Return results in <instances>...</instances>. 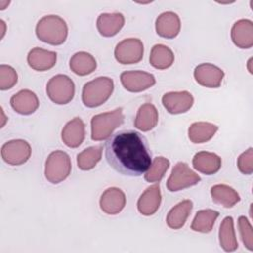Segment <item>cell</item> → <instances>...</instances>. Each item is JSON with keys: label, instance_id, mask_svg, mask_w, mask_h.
I'll list each match as a JSON object with an SVG mask.
<instances>
[{"label": "cell", "instance_id": "836d02e7", "mask_svg": "<svg viewBox=\"0 0 253 253\" xmlns=\"http://www.w3.org/2000/svg\"><path fill=\"white\" fill-rule=\"evenodd\" d=\"M239 171L244 175H250L253 172V148L249 147L241 153L237 159Z\"/></svg>", "mask_w": 253, "mask_h": 253}, {"label": "cell", "instance_id": "7a4b0ae2", "mask_svg": "<svg viewBox=\"0 0 253 253\" xmlns=\"http://www.w3.org/2000/svg\"><path fill=\"white\" fill-rule=\"evenodd\" d=\"M68 34L65 21L57 15H47L42 17L37 24L36 35L43 42L59 45L62 44Z\"/></svg>", "mask_w": 253, "mask_h": 253}, {"label": "cell", "instance_id": "e575fe53", "mask_svg": "<svg viewBox=\"0 0 253 253\" xmlns=\"http://www.w3.org/2000/svg\"><path fill=\"white\" fill-rule=\"evenodd\" d=\"M9 1H6V2H4V1H0V5H1V10H4L5 9V5H9Z\"/></svg>", "mask_w": 253, "mask_h": 253}, {"label": "cell", "instance_id": "8fae6325", "mask_svg": "<svg viewBox=\"0 0 253 253\" xmlns=\"http://www.w3.org/2000/svg\"><path fill=\"white\" fill-rule=\"evenodd\" d=\"M162 104L170 114L177 115L189 111L194 104V98L188 91L168 92L163 95Z\"/></svg>", "mask_w": 253, "mask_h": 253}, {"label": "cell", "instance_id": "4fadbf2b", "mask_svg": "<svg viewBox=\"0 0 253 253\" xmlns=\"http://www.w3.org/2000/svg\"><path fill=\"white\" fill-rule=\"evenodd\" d=\"M126 206L125 193L116 187L105 190L100 199V208L107 214H117Z\"/></svg>", "mask_w": 253, "mask_h": 253}, {"label": "cell", "instance_id": "4dcf8cb0", "mask_svg": "<svg viewBox=\"0 0 253 253\" xmlns=\"http://www.w3.org/2000/svg\"><path fill=\"white\" fill-rule=\"evenodd\" d=\"M169 165L170 162L167 158L163 156L155 157L154 160L151 162L149 168L145 172L144 179L149 183L159 182L168 170Z\"/></svg>", "mask_w": 253, "mask_h": 253}, {"label": "cell", "instance_id": "3957f363", "mask_svg": "<svg viewBox=\"0 0 253 253\" xmlns=\"http://www.w3.org/2000/svg\"><path fill=\"white\" fill-rule=\"evenodd\" d=\"M114 82L111 78L101 76L87 82L82 89V102L86 107L95 108L104 104L112 95Z\"/></svg>", "mask_w": 253, "mask_h": 253}, {"label": "cell", "instance_id": "484cf974", "mask_svg": "<svg viewBox=\"0 0 253 253\" xmlns=\"http://www.w3.org/2000/svg\"><path fill=\"white\" fill-rule=\"evenodd\" d=\"M217 126L208 122H196L188 129V136L193 143L209 141L217 131Z\"/></svg>", "mask_w": 253, "mask_h": 253}, {"label": "cell", "instance_id": "30bf717a", "mask_svg": "<svg viewBox=\"0 0 253 253\" xmlns=\"http://www.w3.org/2000/svg\"><path fill=\"white\" fill-rule=\"evenodd\" d=\"M120 78L125 89L129 92H141L155 84V77L151 73L140 70L125 71Z\"/></svg>", "mask_w": 253, "mask_h": 253}, {"label": "cell", "instance_id": "52a82bcc", "mask_svg": "<svg viewBox=\"0 0 253 253\" xmlns=\"http://www.w3.org/2000/svg\"><path fill=\"white\" fill-rule=\"evenodd\" d=\"M201 177L196 174L185 162H178L172 169L167 180V189L170 192H177L197 185Z\"/></svg>", "mask_w": 253, "mask_h": 253}, {"label": "cell", "instance_id": "2e32d148", "mask_svg": "<svg viewBox=\"0 0 253 253\" xmlns=\"http://www.w3.org/2000/svg\"><path fill=\"white\" fill-rule=\"evenodd\" d=\"M61 138L68 147H78L85 138V125L83 121L78 117L69 121L61 131Z\"/></svg>", "mask_w": 253, "mask_h": 253}, {"label": "cell", "instance_id": "277c9868", "mask_svg": "<svg viewBox=\"0 0 253 253\" xmlns=\"http://www.w3.org/2000/svg\"><path fill=\"white\" fill-rule=\"evenodd\" d=\"M124 118L122 108L95 115L91 120V138L96 141L106 139L124 123Z\"/></svg>", "mask_w": 253, "mask_h": 253}, {"label": "cell", "instance_id": "d6986e66", "mask_svg": "<svg viewBox=\"0 0 253 253\" xmlns=\"http://www.w3.org/2000/svg\"><path fill=\"white\" fill-rule=\"evenodd\" d=\"M27 61L29 66L37 71L48 70L56 63V53L41 47H35L28 53Z\"/></svg>", "mask_w": 253, "mask_h": 253}, {"label": "cell", "instance_id": "ac0fdd59", "mask_svg": "<svg viewBox=\"0 0 253 253\" xmlns=\"http://www.w3.org/2000/svg\"><path fill=\"white\" fill-rule=\"evenodd\" d=\"M231 39L240 48H250L253 45V23L248 19H241L234 23L231 29Z\"/></svg>", "mask_w": 253, "mask_h": 253}, {"label": "cell", "instance_id": "7402d4cb", "mask_svg": "<svg viewBox=\"0 0 253 253\" xmlns=\"http://www.w3.org/2000/svg\"><path fill=\"white\" fill-rule=\"evenodd\" d=\"M193 209V203L190 200H184L174 206L167 214V225L172 229H180L184 226L188 216Z\"/></svg>", "mask_w": 253, "mask_h": 253}, {"label": "cell", "instance_id": "4316f807", "mask_svg": "<svg viewBox=\"0 0 253 253\" xmlns=\"http://www.w3.org/2000/svg\"><path fill=\"white\" fill-rule=\"evenodd\" d=\"M219 243L222 249L226 252L235 251L238 247V243L235 236L233 218L231 216H226L223 218L218 232Z\"/></svg>", "mask_w": 253, "mask_h": 253}, {"label": "cell", "instance_id": "f546056e", "mask_svg": "<svg viewBox=\"0 0 253 253\" xmlns=\"http://www.w3.org/2000/svg\"><path fill=\"white\" fill-rule=\"evenodd\" d=\"M102 157V146H90L77 155V165L81 170L93 169Z\"/></svg>", "mask_w": 253, "mask_h": 253}, {"label": "cell", "instance_id": "5b68a950", "mask_svg": "<svg viewBox=\"0 0 253 253\" xmlns=\"http://www.w3.org/2000/svg\"><path fill=\"white\" fill-rule=\"evenodd\" d=\"M71 172V161L69 155L62 150L51 152L45 161L44 175L48 182L58 184L65 180Z\"/></svg>", "mask_w": 253, "mask_h": 253}, {"label": "cell", "instance_id": "d6a6232c", "mask_svg": "<svg viewBox=\"0 0 253 253\" xmlns=\"http://www.w3.org/2000/svg\"><path fill=\"white\" fill-rule=\"evenodd\" d=\"M238 227L241 235V239L243 241L244 246L252 251L253 250V233L252 226L248 219L245 216H239L238 218Z\"/></svg>", "mask_w": 253, "mask_h": 253}, {"label": "cell", "instance_id": "83f0119b", "mask_svg": "<svg viewBox=\"0 0 253 253\" xmlns=\"http://www.w3.org/2000/svg\"><path fill=\"white\" fill-rule=\"evenodd\" d=\"M218 215L219 213L216 211L210 209L201 210L196 213L191 224V228L197 232L209 233L211 231Z\"/></svg>", "mask_w": 253, "mask_h": 253}, {"label": "cell", "instance_id": "e0dca14e", "mask_svg": "<svg viewBox=\"0 0 253 253\" xmlns=\"http://www.w3.org/2000/svg\"><path fill=\"white\" fill-rule=\"evenodd\" d=\"M10 104L18 114L31 115L39 108V99L33 91L24 89L12 96Z\"/></svg>", "mask_w": 253, "mask_h": 253}, {"label": "cell", "instance_id": "ba28073f", "mask_svg": "<svg viewBox=\"0 0 253 253\" xmlns=\"http://www.w3.org/2000/svg\"><path fill=\"white\" fill-rule=\"evenodd\" d=\"M115 57L122 64H134L143 57V43L139 39L129 38L120 42L115 48Z\"/></svg>", "mask_w": 253, "mask_h": 253}, {"label": "cell", "instance_id": "8992f818", "mask_svg": "<svg viewBox=\"0 0 253 253\" xmlns=\"http://www.w3.org/2000/svg\"><path fill=\"white\" fill-rule=\"evenodd\" d=\"M48 98L55 104L64 105L69 103L75 93L73 81L66 75L57 74L49 79L46 84Z\"/></svg>", "mask_w": 253, "mask_h": 253}, {"label": "cell", "instance_id": "6da1fadb", "mask_svg": "<svg viewBox=\"0 0 253 253\" xmlns=\"http://www.w3.org/2000/svg\"><path fill=\"white\" fill-rule=\"evenodd\" d=\"M105 157L114 170L130 177L145 173L152 162L146 138L132 129L111 134L105 143Z\"/></svg>", "mask_w": 253, "mask_h": 253}, {"label": "cell", "instance_id": "d4e9b609", "mask_svg": "<svg viewBox=\"0 0 253 253\" xmlns=\"http://www.w3.org/2000/svg\"><path fill=\"white\" fill-rule=\"evenodd\" d=\"M211 199L215 204L224 208H232L240 201L238 193L231 187L224 184H217L211 189Z\"/></svg>", "mask_w": 253, "mask_h": 253}, {"label": "cell", "instance_id": "7c38bea8", "mask_svg": "<svg viewBox=\"0 0 253 253\" xmlns=\"http://www.w3.org/2000/svg\"><path fill=\"white\" fill-rule=\"evenodd\" d=\"M224 72L217 66L211 63H202L194 70L196 81L208 88H218L222 82Z\"/></svg>", "mask_w": 253, "mask_h": 253}, {"label": "cell", "instance_id": "1f68e13d", "mask_svg": "<svg viewBox=\"0 0 253 253\" xmlns=\"http://www.w3.org/2000/svg\"><path fill=\"white\" fill-rule=\"evenodd\" d=\"M18 81V75L16 70L6 64L0 65V89L8 90L11 89Z\"/></svg>", "mask_w": 253, "mask_h": 253}, {"label": "cell", "instance_id": "d590c367", "mask_svg": "<svg viewBox=\"0 0 253 253\" xmlns=\"http://www.w3.org/2000/svg\"><path fill=\"white\" fill-rule=\"evenodd\" d=\"M0 23H1V26H2V36H1V38H3V36L5 34V23H4L3 20H1Z\"/></svg>", "mask_w": 253, "mask_h": 253}, {"label": "cell", "instance_id": "44dd1931", "mask_svg": "<svg viewBox=\"0 0 253 253\" xmlns=\"http://www.w3.org/2000/svg\"><path fill=\"white\" fill-rule=\"evenodd\" d=\"M192 162L196 170L206 175L215 174L221 167V158L215 153L208 151L196 153Z\"/></svg>", "mask_w": 253, "mask_h": 253}, {"label": "cell", "instance_id": "cb8c5ba5", "mask_svg": "<svg viewBox=\"0 0 253 253\" xmlns=\"http://www.w3.org/2000/svg\"><path fill=\"white\" fill-rule=\"evenodd\" d=\"M71 71L79 76H85L92 73L96 67L97 62L93 55L85 51H79L74 53L69 61Z\"/></svg>", "mask_w": 253, "mask_h": 253}, {"label": "cell", "instance_id": "ffe728a7", "mask_svg": "<svg viewBox=\"0 0 253 253\" xmlns=\"http://www.w3.org/2000/svg\"><path fill=\"white\" fill-rule=\"evenodd\" d=\"M125 24L122 13H103L97 19V29L103 37L117 35Z\"/></svg>", "mask_w": 253, "mask_h": 253}, {"label": "cell", "instance_id": "f1b7e54d", "mask_svg": "<svg viewBox=\"0 0 253 253\" xmlns=\"http://www.w3.org/2000/svg\"><path fill=\"white\" fill-rule=\"evenodd\" d=\"M150 64L156 69H166L174 62L172 50L164 44H155L150 51Z\"/></svg>", "mask_w": 253, "mask_h": 253}, {"label": "cell", "instance_id": "5bb4252c", "mask_svg": "<svg viewBox=\"0 0 253 253\" xmlns=\"http://www.w3.org/2000/svg\"><path fill=\"white\" fill-rule=\"evenodd\" d=\"M155 29L158 36L165 39H173L177 37L180 32V18L174 12H163L156 19Z\"/></svg>", "mask_w": 253, "mask_h": 253}, {"label": "cell", "instance_id": "9c48e42d", "mask_svg": "<svg viewBox=\"0 0 253 253\" xmlns=\"http://www.w3.org/2000/svg\"><path fill=\"white\" fill-rule=\"evenodd\" d=\"M32 153L31 145L24 139L9 140L2 145L1 156L10 165H22L28 161Z\"/></svg>", "mask_w": 253, "mask_h": 253}, {"label": "cell", "instance_id": "9a60e30c", "mask_svg": "<svg viewBox=\"0 0 253 253\" xmlns=\"http://www.w3.org/2000/svg\"><path fill=\"white\" fill-rule=\"evenodd\" d=\"M161 204V192L158 184L148 187L137 201V210L143 215H152Z\"/></svg>", "mask_w": 253, "mask_h": 253}, {"label": "cell", "instance_id": "603a6c76", "mask_svg": "<svg viewBox=\"0 0 253 253\" xmlns=\"http://www.w3.org/2000/svg\"><path fill=\"white\" fill-rule=\"evenodd\" d=\"M158 123V112L154 105L145 103L139 107L135 120L134 126L142 131L152 129Z\"/></svg>", "mask_w": 253, "mask_h": 253}]
</instances>
